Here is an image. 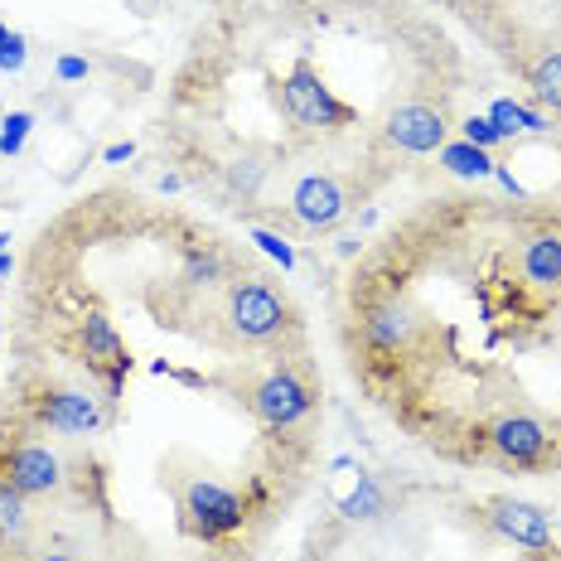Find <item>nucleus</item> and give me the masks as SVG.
I'll return each mask as SVG.
<instances>
[{"label": "nucleus", "instance_id": "1", "mask_svg": "<svg viewBox=\"0 0 561 561\" xmlns=\"http://www.w3.org/2000/svg\"><path fill=\"white\" fill-rule=\"evenodd\" d=\"M465 54L431 0H224L160 131L180 180L290 238L339 232L450 146Z\"/></svg>", "mask_w": 561, "mask_h": 561}, {"label": "nucleus", "instance_id": "2", "mask_svg": "<svg viewBox=\"0 0 561 561\" xmlns=\"http://www.w3.org/2000/svg\"><path fill=\"white\" fill-rule=\"evenodd\" d=\"M358 397L455 470L561 474V190H431L334 290Z\"/></svg>", "mask_w": 561, "mask_h": 561}, {"label": "nucleus", "instance_id": "3", "mask_svg": "<svg viewBox=\"0 0 561 561\" xmlns=\"http://www.w3.org/2000/svg\"><path fill=\"white\" fill-rule=\"evenodd\" d=\"M204 388H224L262 436H314L320 426V368L314 354H256L204 373Z\"/></svg>", "mask_w": 561, "mask_h": 561}, {"label": "nucleus", "instance_id": "4", "mask_svg": "<svg viewBox=\"0 0 561 561\" xmlns=\"http://www.w3.org/2000/svg\"><path fill=\"white\" fill-rule=\"evenodd\" d=\"M112 421V407L83 373L49 364V358H20L0 392V426H20L34 436L88 440Z\"/></svg>", "mask_w": 561, "mask_h": 561}, {"label": "nucleus", "instance_id": "5", "mask_svg": "<svg viewBox=\"0 0 561 561\" xmlns=\"http://www.w3.org/2000/svg\"><path fill=\"white\" fill-rule=\"evenodd\" d=\"M474 508L499 542H513L518 552H557V528H552V513L547 508H537L518 494H489V499H479Z\"/></svg>", "mask_w": 561, "mask_h": 561}, {"label": "nucleus", "instance_id": "6", "mask_svg": "<svg viewBox=\"0 0 561 561\" xmlns=\"http://www.w3.org/2000/svg\"><path fill=\"white\" fill-rule=\"evenodd\" d=\"M44 533L49 528H44L39 504L15 494L10 484H0V561H25Z\"/></svg>", "mask_w": 561, "mask_h": 561}, {"label": "nucleus", "instance_id": "7", "mask_svg": "<svg viewBox=\"0 0 561 561\" xmlns=\"http://www.w3.org/2000/svg\"><path fill=\"white\" fill-rule=\"evenodd\" d=\"M440 160H446V170H455V174H474V180H489V174L499 170L479 146H446V150H440Z\"/></svg>", "mask_w": 561, "mask_h": 561}, {"label": "nucleus", "instance_id": "8", "mask_svg": "<svg viewBox=\"0 0 561 561\" xmlns=\"http://www.w3.org/2000/svg\"><path fill=\"white\" fill-rule=\"evenodd\" d=\"M34 116L30 112H10L5 122H0V156H20V146H25Z\"/></svg>", "mask_w": 561, "mask_h": 561}, {"label": "nucleus", "instance_id": "9", "mask_svg": "<svg viewBox=\"0 0 561 561\" xmlns=\"http://www.w3.org/2000/svg\"><path fill=\"white\" fill-rule=\"evenodd\" d=\"M25 561H92V557H83V547H73V542H54V537L44 533Z\"/></svg>", "mask_w": 561, "mask_h": 561}, {"label": "nucleus", "instance_id": "10", "mask_svg": "<svg viewBox=\"0 0 561 561\" xmlns=\"http://www.w3.org/2000/svg\"><path fill=\"white\" fill-rule=\"evenodd\" d=\"M256 242H262V248L272 252L280 266H286V272H290V266H296V252H290V242L280 238V232H266V228H256Z\"/></svg>", "mask_w": 561, "mask_h": 561}, {"label": "nucleus", "instance_id": "11", "mask_svg": "<svg viewBox=\"0 0 561 561\" xmlns=\"http://www.w3.org/2000/svg\"><path fill=\"white\" fill-rule=\"evenodd\" d=\"M25 58H30L25 34H10V44L0 49V68H5V73H20V68H25Z\"/></svg>", "mask_w": 561, "mask_h": 561}, {"label": "nucleus", "instance_id": "12", "mask_svg": "<svg viewBox=\"0 0 561 561\" xmlns=\"http://www.w3.org/2000/svg\"><path fill=\"white\" fill-rule=\"evenodd\" d=\"M58 78H88L83 58H58Z\"/></svg>", "mask_w": 561, "mask_h": 561}, {"label": "nucleus", "instance_id": "13", "mask_svg": "<svg viewBox=\"0 0 561 561\" xmlns=\"http://www.w3.org/2000/svg\"><path fill=\"white\" fill-rule=\"evenodd\" d=\"M518 561H561V547H557V552H523Z\"/></svg>", "mask_w": 561, "mask_h": 561}, {"label": "nucleus", "instance_id": "14", "mask_svg": "<svg viewBox=\"0 0 561 561\" xmlns=\"http://www.w3.org/2000/svg\"><path fill=\"white\" fill-rule=\"evenodd\" d=\"M10 272H15V256H5V252H0V280H5Z\"/></svg>", "mask_w": 561, "mask_h": 561}, {"label": "nucleus", "instance_id": "15", "mask_svg": "<svg viewBox=\"0 0 561 561\" xmlns=\"http://www.w3.org/2000/svg\"><path fill=\"white\" fill-rule=\"evenodd\" d=\"M10 34H15V30H5V25H0V49H5V44H10Z\"/></svg>", "mask_w": 561, "mask_h": 561}, {"label": "nucleus", "instance_id": "16", "mask_svg": "<svg viewBox=\"0 0 561 561\" xmlns=\"http://www.w3.org/2000/svg\"><path fill=\"white\" fill-rule=\"evenodd\" d=\"M5 242H10V238H5V232H0V252H5Z\"/></svg>", "mask_w": 561, "mask_h": 561}, {"label": "nucleus", "instance_id": "17", "mask_svg": "<svg viewBox=\"0 0 561 561\" xmlns=\"http://www.w3.org/2000/svg\"><path fill=\"white\" fill-rule=\"evenodd\" d=\"M0 320H5V314H0Z\"/></svg>", "mask_w": 561, "mask_h": 561}]
</instances>
